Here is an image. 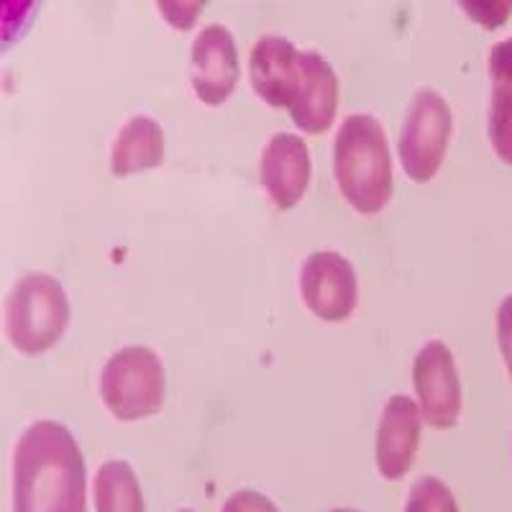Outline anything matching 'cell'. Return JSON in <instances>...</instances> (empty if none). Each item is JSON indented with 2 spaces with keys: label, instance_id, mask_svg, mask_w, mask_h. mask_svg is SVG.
Masks as SVG:
<instances>
[{
  "label": "cell",
  "instance_id": "1",
  "mask_svg": "<svg viewBox=\"0 0 512 512\" xmlns=\"http://www.w3.org/2000/svg\"><path fill=\"white\" fill-rule=\"evenodd\" d=\"M13 512H88L85 456L67 425L36 420L18 438Z\"/></svg>",
  "mask_w": 512,
  "mask_h": 512
},
{
  "label": "cell",
  "instance_id": "2",
  "mask_svg": "<svg viewBox=\"0 0 512 512\" xmlns=\"http://www.w3.org/2000/svg\"><path fill=\"white\" fill-rule=\"evenodd\" d=\"M333 175L346 203L364 216H374L390 203L392 154L382 123L372 113L344 118L333 141Z\"/></svg>",
  "mask_w": 512,
  "mask_h": 512
},
{
  "label": "cell",
  "instance_id": "3",
  "mask_svg": "<svg viewBox=\"0 0 512 512\" xmlns=\"http://www.w3.org/2000/svg\"><path fill=\"white\" fill-rule=\"evenodd\" d=\"M67 326L70 300L52 274H24L6 295V336L18 354H44L64 336Z\"/></svg>",
  "mask_w": 512,
  "mask_h": 512
},
{
  "label": "cell",
  "instance_id": "4",
  "mask_svg": "<svg viewBox=\"0 0 512 512\" xmlns=\"http://www.w3.org/2000/svg\"><path fill=\"white\" fill-rule=\"evenodd\" d=\"M164 392V367L149 346H123L105 361L100 397L118 420L128 423L159 413Z\"/></svg>",
  "mask_w": 512,
  "mask_h": 512
},
{
  "label": "cell",
  "instance_id": "5",
  "mask_svg": "<svg viewBox=\"0 0 512 512\" xmlns=\"http://www.w3.org/2000/svg\"><path fill=\"white\" fill-rule=\"evenodd\" d=\"M454 131V113L433 88H420L410 100L400 131V162L405 175L428 182L438 175Z\"/></svg>",
  "mask_w": 512,
  "mask_h": 512
},
{
  "label": "cell",
  "instance_id": "6",
  "mask_svg": "<svg viewBox=\"0 0 512 512\" xmlns=\"http://www.w3.org/2000/svg\"><path fill=\"white\" fill-rule=\"evenodd\" d=\"M300 295L313 315L323 320H346L359 300L354 264L338 251H315L300 269Z\"/></svg>",
  "mask_w": 512,
  "mask_h": 512
},
{
  "label": "cell",
  "instance_id": "7",
  "mask_svg": "<svg viewBox=\"0 0 512 512\" xmlns=\"http://www.w3.org/2000/svg\"><path fill=\"white\" fill-rule=\"evenodd\" d=\"M418 408L433 428H451L461 415V382L456 359L443 341L433 338L413 361Z\"/></svg>",
  "mask_w": 512,
  "mask_h": 512
},
{
  "label": "cell",
  "instance_id": "8",
  "mask_svg": "<svg viewBox=\"0 0 512 512\" xmlns=\"http://www.w3.org/2000/svg\"><path fill=\"white\" fill-rule=\"evenodd\" d=\"M241 75L236 39L223 24L198 31L190 52L192 90L205 105H221L236 90Z\"/></svg>",
  "mask_w": 512,
  "mask_h": 512
},
{
  "label": "cell",
  "instance_id": "9",
  "mask_svg": "<svg viewBox=\"0 0 512 512\" xmlns=\"http://www.w3.org/2000/svg\"><path fill=\"white\" fill-rule=\"evenodd\" d=\"M249 77L264 103L292 108L303 82V52L287 36L262 34L251 47Z\"/></svg>",
  "mask_w": 512,
  "mask_h": 512
},
{
  "label": "cell",
  "instance_id": "10",
  "mask_svg": "<svg viewBox=\"0 0 512 512\" xmlns=\"http://www.w3.org/2000/svg\"><path fill=\"white\" fill-rule=\"evenodd\" d=\"M420 420H423V413L413 397L392 395L384 402L374 456H377L379 474L387 482H397L413 469L420 443Z\"/></svg>",
  "mask_w": 512,
  "mask_h": 512
},
{
  "label": "cell",
  "instance_id": "11",
  "mask_svg": "<svg viewBox=\"0 0 512 512\" xmlns=\"http://www.w3.org/2000/svg\"><path fill=\"white\" fill-rule=\"evenodd\" d=\"M262 187L280 210H292L310 187L313 162L303 136L280 131L267 141L259 164Z\"/></svg>",
  "mask_w": 512,
  "mask_h": 512
},
{
  "label": "cell",
  "instance_id": "12",
  "mask_svg": "<svg viewBox=\"0 0 512 512\" xmlns=\"http://www.w3.org/2000/svg\"><path fill=\"white\" fill-rule=\"evenodd\" d=\"M338 111L336 70L318 52H303V82L290 108L292 121L305 134H323Z\"/></svg>",
  "mask_w": 512,
  "mask_h": 512
},
{
  "label": "cell",
  "instance_id": "13",
  "mask_svg": "<svg viewBox=\"0 0 512 512\" xmlns=\"http://www.w3.org/2000/svg\"><path fill=\"white\" fill-rule=\"evenodd\" d=\"M164 159V131L152 116L128 118L111 149V172L116 177L136 175L159 167Z\"/></svg>",
  "mask_w": 512,
  "mask_h": 512
},
{
  "label": "cell",
  "instance_id": "14",
  "mask_svg": "<svg viewBox=\"0 0 512 512\" xmlns=\"http://www.w3.org/2000/svg\"><path fill=\"white\" fill-rule=\"evenodd\" d=\"M489 80L492 98L487 113V136L497 157L512 164V36L489 52Z\"/></svg>",
  "mask_w": 512,
  "mask_h": 512
},
{
  "label": "cell",
  "instance_id": "15",
  "mask_svg": "<svg viewBox=\"0 0 512 512\" xmlns=\"http://www.w3.org/2000/svg\"><path fill=\"white\" fill-rule=\"evenodd\" d=\"M95 512H146L144 492L128 461H105L93 482Z\"/></svg>",
  "mask_w": 512,
  "mask_h": 512
},
{
  "label": "cell",
  "instance_id": "16",
  "mask_svg": "<svg viewBox=\"0 0 512 512\" xmlns=\"http://www.w3.org/2000/svg\"><path fill=\"white\" fill-rule=\"evenodd\" d=\"M405 512H459V502L441 479L423 477L410 492Z\"/></svg>",
  "mask_w": 512,
  "mask_h": 512
},
{
  "label": "cell",
  "instance_id": "17",
  "mask_svg": "<svg viewBox=\"0 0 512 512\" xmlns=\"http://www.w3.org/2000/svg\"><path fill=\"white\" fill-rule=\"evenodd\" d=\"M221 512H280L269 497H264L256 489H239L233 492L221 507Z\"/></svg>",
  "mask_w": 512,
  "mask_h": 512
},
{
  "label": "cell",
  "instance_id": "18",
  "mask_svg": "<svg viewBox=\"0 0 512 512\" xmlns=\"http://www.w3.org/2000/svg\"><path fill=\"white\" fill-rule=\"evenodd\" d=\"M497 344H500L502 361L512 379V295H507L497 308Z\"/></svg>",
  "mask_w": 512,
  "mask_h": 512
},
{
  "label": "cell",
  "instance_id": "19",
  "mask_svg": "<svg viewBox=\"0 0 512 512\" xmlns=\"http://www.w3.org/2000/svg\"><path fill=\"white\" fill-rule=\"evenodd\" d=\"M159 11L175 29H190L203 11V3H159Z\"/></svg>",
  "mask_w": 512,
  "mask_h": 512
},
{
  "label": "cell",
  "instance_id": "20",
  "mask_svg": "<svg viewBox=\"0 0 512 512\" xmlns=\"http://www.w3.org/2000/svg\"><path fill=\"white\" fill-rule=\"evenodd\" d=\"M328 512H359V510H351V507H336V510H328Z\"/></svg>",
  "mask_w": 512,
  "mask_h": 512
},
{
  "label": "cell",
  "instance_id": "21",
  "mask_svg": "<svg viewBox=\"0 0 512 512\" xmlns=\"http://www.w3.org/2000/svg\"><path fill=\"white\" fill-rule=\"evenodd\" d=\"M180 512H195V510H180Z\"/></svg>",
  "mask_w": 512,
  "mask_h": 512
}]
</instances>
